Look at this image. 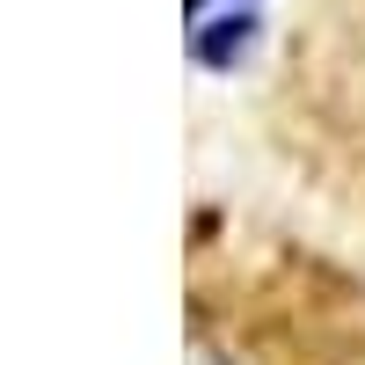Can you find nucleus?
I'll return each mask as SVG.
<instances>
[{
  "label": "nucleus",
  "instance_id": "obj_1",
  "mask_svg": "<svg viewBox=\"0 0 365 365\" xmlns=\"http://www.w3.org/2000/svg\"><path fill=\"white\" fill-rule=\"evenodd\" d=\"M190 365H365V270L285 227L234 220L197 241Z\"/></svg>",
  "mask_w": 365,
  "mask_h": 365
}]
</instances>
